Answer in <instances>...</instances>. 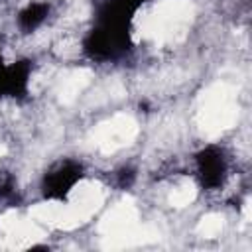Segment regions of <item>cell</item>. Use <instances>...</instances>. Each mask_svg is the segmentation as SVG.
Returning <instances> with one entry per match:
<instances>
[{
    "mask_svg": "<svg viewBox=\"0 0 252 252\" xmlns=\"http://www.w3.org/2000/svg\"><path fill=\"white\" fill-rule=\"evenodd\" d=\"M146 0H96L94 6V24L130 28L138 10Z\"/></svg>",
    "mask_w": 252,
    "mask_h": 252,
    "instance_id": "cell-4",
    "label": "cell"
},
{
    "mask_svg": "<svg viewBox=\"0 0 252 252\" xmlns=\"http://www.w3.org/2000/svg\"><path fill=\"white\" fill-rule=\"evenodd\" d=\"M14 193V181L8 175H0V201L8 199Z\"/></svg>",
    "mask_w": 252,
    "mask_h": 252,
    "instance_id": "cell-7",
    "label": "cell"
},
{
    "mask_svg": "<svg viewBox=\"0 0 252 252\" xmlns=\"http://www.w3.org/2000/svg\"><path fill=\"white\" fill-rule=\"evenodd\" d=\"M32 79V63L26 59H18L12 63H4L0 57V98L12 96L22 98L28 94Z\"/></svg>",
    "mask_w": 252,
    "mask_h": 252,
    "instance_id": "cell-5",
    "label": "cell"
},
{
    "mask_svg": "<svg viewBox=\"0 0 252 252\" xmlns=\"http://www.w3.org/2000/svg\"><path fill=\"white\" fill-rule=\"evenodd\" d=\"M132 47L130 28H116V26H104L94 24L87 35L83 37V51L89 59L106 63L116 61Z\"/></svg>",
    "mask_w": 252,
    "mask_h": 252,
    "instance_id": "cell-1",
    "label": "cell"
},
{
    "mask_svg": "<svg viewBox=\"0 0 252 252\" xmlns=\"http://www.w3.org/2000/svg\"><path fill=\"white\" fill-rule=\"evenodd\" d=\"M193 161H195V175L203 189L217 191L224 185L230 169L224 148L217 144H209L195 154Z\"/></svg>",
    "mask_w": 252,
    "mask_h": 252,
    "instance_id": "cell-3",
    "label": "cell"
},
{
    "mask_svg": "<svg viewBox=\"0 0 252 252\" xmlns=\"http://www.w3.org/2000/svg\"><path fill=\"white\" fill-rule=\"evenodd\" d=\"M49 14H51V4H49V2L35 0V2L26 4V6L18 12V16H16V22H18L20 32L32 33V32L39 30V28L47 22Z\"/></svg>",
    "mask_w": 252,
    "mask_h": 252,
    "instance_id": "cell-6",
    "label": "cell"
},
{
    "mask_svg": "<svg viewBox=\"0 0 252 252\" xmlns=\"http://www.w3.org/2000/svg\"><path fill=\"white\" fill-rule=\"evenodd\" d=\"M85 177V169L83 163L71 158L59 159L55 163H51L45 173L41 175V195L47 201H65L71 191L81 183V179Z\"/></svg>",
    "mask_w": 252,
    "mask_h": 252,
    "instance_id": "cell-2",
    "label": "cell"
}]
</instances>
